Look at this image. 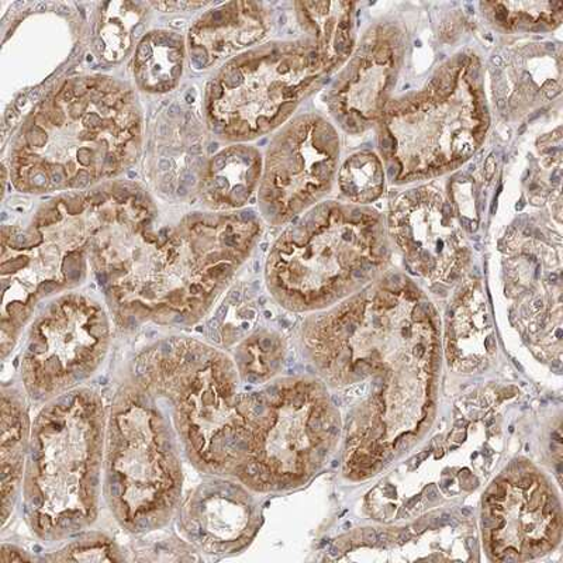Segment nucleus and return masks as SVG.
Here are the masks:
<instances>
[{
    "label": "nucleus",
    "mask_w": 563,
    "mask_h": 563,
    "mask_svg": "<svg viewBox=\"0 0 563 563\" xmlns=\"http://www.w3.org/2000/svg\"><path fill=\"white\" fill-rule=\"evenodd\" d=\"M178 528L190 545L211 556L234 555L250 544L256 530L253 500L244 487L223 476L208 475L180 501Z\"/></svg>",
    "instance_id": "obj_6"
},
{
    "label": "nucleus",
    "mask_w": 563,
    "mask_h": 563,
    "mask_svg": "<svg viewBox=\"0 0 563 563\" xmlns=\"http://www.w3.org/2000/svg\"><path fill=\"white\" fill-rule=\"evenodd\" d=\"M35 558L30 555V552L23 550L18 545L13 544H3L2 545V558H0V562L9 563V562H33Z\"/></svg>",
    "instance_id": "obj_10"
},
{
    "label": "nucleus",
    "mask_w": 563,
    "mask_h": 563,
    "mask_svg": "<svg viewBox=\"0 0 563 563\" xmlns=\"http://www.w3.org/2000/svg\"><path fill=\"white\" fill-rule=\"evenodd\" d=\"M110 324L104 310L84 296L54 301L29 331L20 355L24 394L35 404L77 389L108 356Z\"/></svg>",
    "instance_id": "obj_5"
},
{
    "label": "nucleus",
    "mask_w": 563,
    "mask_h": 563,
    "mask_svg": "<svg viewBox=\"0 0 563 563\" xmlns=\"http://www.w3.org/2000/svg\"><path fill=\"white\" fill-rule=\"evenodd\" d=\"M62 550L42 558L47 562H123L122 547L102 531L79 532Z\"/></svg>",
    "instance_id": "obj_8"
},
{
    "label": "nucleus",
    "mask_w": 563,
    "mask_h": 563,
    "mask_svg": "<svg viewBox=\"0 0 563 563\" xmlns=\"http://www.w3.org/2000/svg\"><path fill=\"white\" fill-rule=\"evenodd\" d=\"M335 427L316 382H279L258 394L234 476L258 492L303 485L327 455Z\"/></svg>",
    "instance_id": "obj_4"
},
{
    "label": "nucleus",
    "mask_w": 563,
    "mask_h": 563,
    "mask_svg": "<svg viewBox=\"0 0 563 563\" xmlns=\"http://www.w3.org/2000/svg\"><path fill=\"white\" fill-rule=\"evenodd\" d=\"M279 346L271 336L245 343L235 354V364L241 375L250 382H260L279 364Z\"/></svg>",
    "instance_id": "obj_9"
},
{
    "label": "nucleus",
    "mask_w": 563,
    "mask_h": 563,
    "mask_svg": "<svg viewBox=\"0 0 563 563\" xmlns=\"http://www.w3.org/2000/svg\"><path fill=\"white\" fill-rule=\"evenodd\" d=\"M27 395L18 387H2V435H0V466H2V526H7L22 493L24 470L32 435Z\"/></svg>",
    "instance_id": "obj_7"
},
{
    "label": "nucleus",
    "mask_w": 563,
    "mask_h": 563,
    "mask_svg": "<svg viewBox=\"0 0 563 563\" xmlns=\"http://www.w3.org/2000/svg\"><path fill=\"white\" fill-rule=\"evenodd\" d=\"M128 378L168 406L180 449L196 470L235 474L258 394H240L229 355L189 336H169L140 350Z\"/></svg>",
    "instance_id": "obj_1"
},
{
    "label": "nucleus",
    "mask_w": 563,
    "mask_h": 563,
    "mask_svg": "<svg viewBox=\"0 0 563 563\" xmlns=\"http://www.w3.org/2000/svg\"><path fill=\"white\" fill-rule=\"evenodd\" d=\"M106 421L103 399L89 387L55 397L35 416L22 496L24 521L40 541L68 540L97 522Z\"/></svg>",
    "instance_id": "obj_2"
},
{
    "label": "nucleus",
    "mask_w": 563,
    "mask_h": 563,
    "mask_svg": "<svg viewBox=\"0 0 563 563\" xmlns=\"http://www.w3.org/2000/svg\"><path fill=\"white\" fill-rule=\"evenodd\" d=\"M180 450L163 405L125 379L108 409L103 496L129 534H148L174 519L183 501Z\"/></svg>",
    "instance_id": "obj_3"
}]
</instances>
